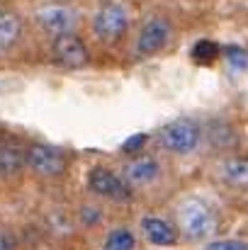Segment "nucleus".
Instances as JSON below:
<instances>
[{
  "label": "nucleus",
  "mask_w": 248,
  "mask_h": 250,
  "mask_svg": "<svg viewBox=\"0 0 248 250\" xmlns=\"http://www.w3.org/2000/svg\"><path fill=\"white\" fill-rule=\"evenodd\" d=\"M173 221L180 231V238L187 243H209L217 238L222 229V214L219 209L200 197V194H185L173 207Z\"/></svg>",
  "instance_id": "obj_1"
},
{
  "label": "nucleus",
  "mask_w": 248,
  "mask_h": 250,
  "mask_svg": "<svg viewBox=\"0 0 248 250\" xmlns=\"http://www.w3.org/2000/svg\"><path fill=\"white\" fill-rule=\"evenodd\" d=\"M158 148L173 158H187L204 146V122L195 117H178L156 129Z\"/></svg>",
  "instance_id": "obj_2"
},
{
  "label": "nucleus",
  "mask_w": 248,
  "mask_h": 250,
  "mask_svg": "<svg viewBox=\"0 0 248 250\" xmlns=\"http://www.w3.org/2000/svg\"><path fill=\"white\" fill-rule=\"evenodd\" d=\"M92 37L102 44H117L129 32V12L119 0H105L97 5L90 20Z\"/></svg>",
  "instance_id": "obj_3"
},
{
  "label": "nucleus",
  "mask_w": 248,
  "mask_h": 250,
  "mask_svg": "<svg viewBox=\"0 0 248 250\" xmlns=\"http://www.w3.org/2000/svg\"><path fill=\"white\" fill-rule=\"evenodd\" d=\"M88 189L92 197L105 199V202H117V204H127L134 199V189L132 185L124 180L122 172L112 170L107 166H92L88 172Z\"/></svg>",
  "instance_id": "obj_4"
},
{
  "label": "nucleus",
  "mask_w": 248,
  "mask_h": 250,
  "mask_svg": "<svg viewBox=\"0 0 248 250\" xmlns=\"http://www.w3.org/2000/svg\"><path fill=\"white\" fill-rule=\"evenodd\" d=\"M27 170L39 180H56L68 170V156L59 146L32 141L27 144Z\"/></svg>",
  "instance_id": "obj_5"
},
{
  "label": "nucleus",
  "mask_w": 248,
  "mask_h": 250,
  "mask_svg": "<svg viewBox=\"0 0 248 250\" xmlns=\"http://www.w3.org/2000/svg\"><path fill=\"white\" fill-rule=\"evenodd\" d=\"M170 34H173V24L165 15H151L141 22L136 37H134V56L136 59H151L156 54H161L168 42H170Z\"/></svg>",
  "instance_id": "obj_6"
},
{
  "label": "nucleus",
  "mask_w": 248,
  "mask_h": 250,
  "mask_svg": "<svg viewBox=\"0 0 248 250\" xmlns=\"http://www.w3.org/2000/svg\"><path fill=\"white\" fill-rule=\"evenodd\" d=\"M122 175L124 180L132 185V189H149L156 187L165 177V163L161 156L156 153H139V156H129L122 163Z\"/></svg>",
  "instance_id": "obj_7"
},
{
  "label": "nucleus",
  "mask_w": 248,
  "mask_h": 250,
  "mask_svg": "<svg viewBox=\"0 0 248 250\" xmlns=\"http://www.w3.org/2000/svg\"><path fill=\"white\" fill-rule=\"evenodd\" d=\"M78 12L68 5H61V2H51V5H44L34 12V24L49 34L51 39L61 37V34H76L78 29Z\"/></svg>",
  "instance_id": "obj_8"
},
{
  "label": "nucleus",
  "mask_w": 248,
  "mask_h": 250,
  "mask_svg": "<svg viewBox=\"0 0 248 250\" xmlns=\"http://www.w3.org/2000/svg\"><path fill=\"white\" fill-rule=\"evenodd\" d=\"M51 59L61 68L81 71L90 63V51L78 34H61L51 39Z\"/></svg>",
  "instance_id": "obj_9"
},
{
  "label": "nucleus",
  "mask_w": 248,
  "mask_h": 250,
  "mask_svg": "<svg viewBox=\"0 0 248 250\" xmlns=\"http://www.w3.org/2000/svg\"><path fill=\"white\" fill-rule=\"evenodd\" d=\"M141 236L158 248H170L175 246L180 238V231L173 221V216H161V214H144L141 216Z\"/></svg>",
  "instance_id": "obj_10"
},
{
  "label": "nucleus",
  "mask_w": 248,
  "mask_h": 250,
  "mask_svg": "<svg viewBox=\"0 0 248 250\" xmlns=\"http://www.w3.org/2000/svg\"><path fill=\"white\" fill-rule=\"evenodd\" d=\"M217 180L234 189V192H246L248 189V156H239V153H229L222 156L217 163Z\"/></svg>",
  "instance_id": "obj_11"
},
{
  "label": "nucleus",
  "mask_w": 248,
  "mask_h": 250,
  "mask_svg": "<svg viewBox=\"0 0 248 250\" xmlns=\"http://www.w3.org/2000/svg\"><path fill=\"white\" fill-rule=\"evenodd\" d=\"M236 139H239V134L229 122H224V119L204 122V146H209L212 151L229 156V153H234V148L239 144Z\"/></svg>",
  "instance_id": "obj_12"
},
{
  "label": "nucleus",
  "mask_w": 248,
  "mask_h": 250,
  "mask_svg": "<svg viewBox=\"0 0 248 250\" xmlns=\"http://www.w3.org/2000/svg\"><path fill=\"white\" fill-rule=\"evenodd\" d=\"M24 34V22L17 12L2 10L0 12V56L10 54Z\"/></svg>",
  "instance_id": "obj_13"
},
{
  "label": "nucleus",
  "mask_w": 248,
  "mask_h": 250,
  "mask_svg": "<svg viewBox=\"0 0 248 250\" xmlns=\"http://www.w3.org/2000/svg\"><path fill=\"white\" fill-rule=\"evenodd\" d=\"M27 167V146L0 141V177H15Z\"/></svg>",
  "instance_id": "obj_14"
},
{
  "label": "nucleus",
  "mask_w": 248,
  "mask_h": 250,
  "mask_svg": "<svg viewBox=\"0 0 248 250\" xmlns=\"http://www.w3.org/2000/svg\"><path fill=\"white\" fill-rule=\"evenodd\" d=\"M134 248H136V236L127 226H117V229L107 231V236L102 238V250H134Z\"/></svg>",
  "instance_id": "obj_15"
},
{
  "label": "nucleus",
  "mask_w": 248,
  "mask_h": 250,
  "mask_svg": "<svg viewBox=\"0 0 248 250\" xmlns=\"http://www.w3.org/2000/svg\"><path fill=\"white\" fill-rule=\"evenodd\" d=\"M222 49L217 42H209V39H200L195 46H192V61L200 63V66H209L219 59Z\"/></svg>",
  "instance_id": "obj_16"
},
{
  "label": "nucleus",
  "mask_w": 248,
  "mask_h": 250,
  "mask_svg": "<svg viewBox=\"0 0 248 250\" xmlns=\"http://www.w3.org/2000/svg\"><path fill=\"white\" fill-rule=\"evenodd\" d=\"M202 250H248V243L241 238H214L204 243Z\"/></svg>",
  "instance_id": "obj_17"
},
{
  "label": "nucleus",
  "mask_w": 248,
  "mask_h": 250,
  "mask_svg": "<svg viewBox=\"0 0 248 250\" xmlns=\"http://www.w3.org/2000/svg\"><path fill=\"white\" fill-rule=\"evenodd\" d=\"M146 144H149V136L146 134H136V136H129L124 144H122V153L129 158V156H139V153H144V148H146Z\"/></svg>",
  "instance_id": "obj_18"
},
{
  "label": "nucleus",
  "mask_w": 248,
  "mask_h": 250,
  "mask_svg": "<svg viewBox=\"0 0 248 250\" xmlns=\"http://www.w3.org/2000/svg\"><path fill=\"white\" fill-rule=\"evenodd\" d=\"M224 56H226V61H229L231 66H236V68H246L248 66V54L241 46H229V49L224 51Z\"/></svg>",
  "instance_id": "obj_19"
},
{
  "label": "nucleus",
  "mask_w": 248,
  "mask_h": 250,
  "mask_svg": "<svg viewBox=\"0 0 248 250\" xmlns=\"http://www.w3.org/2000/svg\"><path fill=\"white\" fill-rule=\"evenodd\" d=\"M81 221L83 224H88V226L100 224V221H102V211H100V209H95V207H85V209L81 211Z\"/></svg>",
  "instance_id": "obj_20"
},
{
  "label": "nucleus",
  "mask_w": 248,
  "mask_h": 250,
  "mask_svg": "<svg viewBox=\"0 0 248 250\" xmlns=\"http://www.w3.org/2000/svg\"><path fill=\"white\" fill-rule=\"evenodd\" d=\"M0 250H17L15 236H12L7 229H2V226H0Z\"/></svg>",
  "instance_id": "obj_21"
},
{
  "label": "nucleus",
  "mask_w": 248,
  "mask_h": 250,
  "mask_svg": "<svg viewBox=\"0 0 248 250\" xmlns=\"http://www.w3.org/2000/svg\"><path fill=\"white\" fill-rule=\"evenodd\" d=\"M0 12H2V10H0Z\"/></svg>",
  "instance_id": "obj_22"
}]
</instances>
